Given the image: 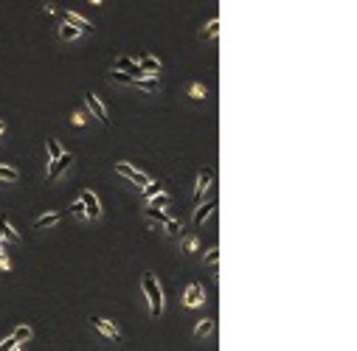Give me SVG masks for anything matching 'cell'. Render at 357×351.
Instances as JSON below:
<instances>
[{"label":"cell","instance_id":"15","mask_svg":"<svg viewBox=\"0 0 357 351\" xmlns=\"http://www.w3.org/2000/svg\"><path fill=\"white\" fill-rule=\"evenodd\" d=\"M79 37H82V31H76L73 26H68V23L59 26V40H62V43H73V40H79Z\"/></svg>","mask_w":357,"mask_h":351},{"label":"cell","instance_id":"6","mask_svg":"<svg viewBox=\"0 0 357 351\" xmlns=\"http://www.w3.org/2000/svg\"><path fill=\"white\" fill-rule=\"evenodd\" d=\"M203 301H205V287H203V284H189L186 292H183V306L194 309V306H200Z\"/></svg>","mask_w":357,"mask_h":351},{"label":"cell","instance_id":"1","mask_svg":"<svg viewBox=\"0 0 357 351\" xmlns=\"http://www.w3.org/2000/svg\"><path fill=\"white\" fill-rule=\"evenodd\" d=\"M141 287H144V295L146 301H149V315L158 318L160 312H163V289H160L158 278H155V272H144V278H141Z\"/></svg>","mask_w":357,"mask_h":351},{"label":"cell","instance_id":"25","mask_svg":"<svg viewBox=\"0 0 357 351\" xmlns=\"http://www.w3.org/2000/svg\"><path fill=\"white\" fill-rule=\"evenodd\" d=\"M205 85H200V82H197V85H192V99H197V101H203L205 99Z\"/></svg>","mask_w":357,"mask_h":351},{"label":"cell","instance_id":"30","mask_svg":"<svg viewBox=\"0 0 357 351\" xmlns=\"http://www.w3.org/2000/svg\"><path fill=\"white\" fill-rule=\"evenodd\" d=\"M217 261H219V250H217V247H211L208 256H205V264L208 267H217Z\"/></svg>","mask_w":357,"mask_h":351},{"label":"cell","instance_id":"19","mask_svg":"<svg viewBox=\"0 0 357 351\" xmlns=\"http://www.w3.org/2000/svg\"><path fill=\"white\" fill-rule=\"evenodd\" d=\"M3 239H9V242H20V233H17L14 228H11V222H9V217H3Z\"/></svg>","mask_w":357,"mask_h":351},{"label":"cell","instance_id":"29","mask_svg":"<svg viewBox=\"0 0 357 351\" xmlns=\"http://www.w3.org/2000/svg\"><path fill=\"white\" fill-rule=\"evenodd\" d=\"M110 76H112V82H118V85H133V82H135V79H129L127 73H118V70H112Z\"/></svg>","mask_w":357,"mask_h":351},{"label":"cell","instance_id":"8","mask_svg":"<svg viewBox=\"0 0 357 351\" xmlns=\"http://www.w3.org/2000/svg\"><path fill=\"white\" fill-rule=\"evenodd\" d=\"M90 323H93V329H96L99 335H104V337H110V340L121 343V332H118L112 323H107L104 318H90Z\"/></svg>","mask_w":357,"mask_h":351},{"label":"cell","instance_id":"5","mask_svg":"<svg viewBox=\"0 0 357 351\" xmlns=\"http://www.w3.org/2000/svg\"><path fill=\"white\" fill-rule=\"evenodd\" d=\"M85 104H87V110H90L93 115H96L99 121L104 124V127H110V118H107V107L102 104V99H99L93 90H87V93H85Z\"/></svg>","mask_w":357,"mask_h":351},{"label":"cell","instance_id":"33","mask_svg":"<svg viewBox=\"0 0 357 351\" xmlns=\"http://www.w3.org/2000/svg\"><path fill=\"white\" fill-rule=\"evenodd\" d=\"M73 124H76V127H82V124H85V112H76V115H73Z\"/></svg>","mask_w":357,"mask_h":351},{"label":"cell","instance_id":"24","mask_svg":"<svg viewBox=\"0 0 357 351\" xmlns=\"http://www.w3.org/2000/svg\"><path fill=\"white\" fill-rule=\"evenodd\" d=\"M180 228H183V225L177 222V219H169V222H166V233H169V236H180Z\"/></svg>","mask_w":357,"mask_h":351},{"label":"cell","instance_id":"18","mask_svg":"<svg viewBox=\"0 0 357 351\" xmlns=\"http://www.w3.org/2000/svg\"><path fill=\"white\" fill-rule=\"evenodd\" d=\"M138 90H144V93H158V79H138V82H133Z\"/></svg>","mask_w":357,"mask_h":351},{"label":"cell","instance_id":"21","mask_svg":"<svg viewBox=\"0 0 357 351\" xmlns=\"http://www.w3.org/2000/svg\"><path fill=\"white\" fill-rule=\"evenodd\" d=\"M11 340H17V343L23 346L26 340H31V329H28V326H17L14 335H11Z\"/></svg>","mask_w":357,"mask_h":351},{"label":"cell","instance_id":"27","mask_svg":"<svg viewBox=\"0 0 357 351\" xmlns=\"http://www.w3.org/2000/svg\"><path fill=\"white\" fill-rule=\"evenodd\" d=\"M0 351H20V343L11 340V337H6V340L0 343Z\"/></svg>","mask_w":357,"mask_h":351},{"label":"cell","instance_id":"34","mask_svg":"<svg viewBox=\"0 0 357 351\" xmlns=\"http://www.w3.org/2000/svg\"><path fill=\"white\" fill-rule=\"evenodd\" d=\"M0 230H3V217H0ZM0 239H3V233H0Z\"/></svg>","mask_w":357,"mask_h":351},{"label":"cell","instance_id":"31","mask_svg":"<svg viewBox=\"0 0 357 351\" xmlns=\"http://www.w3.org/2000/svg\"><path fill=\"white\" fill-rule=\"evenodd\" d=\"M70 213L79 217V219H85V208H82V202H73V205H70Z\"/></svg>","mask_w":357,"mask_h":351},{"label":"cell","instance_id":"22","mask_svg":"<svg viewBox=\"0 0 357 351\" xmlns=\"http://www.w3.org/2000/svg\"><path fill=\"white\" fill-rule=\"evenodd\" d=\"M48 158H51V160L62 158V146H59L57 138H48Z\"/></svg>","mask_w":357,"mask_h":351},{"label":"cell","instance_id":"23","mask_svg":"<svg viewBox=\"0 0 357 351\" xmlns=\"http://www.w3.org/2000/svg\"><path fill=\"white\" fill-rule=\"evenodd\" d=\"M217 34H219V17H214V20L208 23V28L203 31V37H205V40H214Z\"/></svg>","mask_w":357,"mask_h":351},{"label":"cell","instance_id":"35","mask_svg":"<svg viewBox=\"0 0 357 351\" xmlns=\"http://www.w3.org/2000/svg\"><path fill=\"white\" fill-rule=\"evenodd\" d=\"M3 129H6V127H3V121H0V135H3Z\"/></svg>","mask_w":357,"mask_h":351},{"label":"cell","instance_id":"10","mask_svg":"<svg viewBox=\"0 0 357 351\" xmlns=\"http://www.w3.org/2000/svg\"><path fill=\"white\" fill-rule=\"evenodd\" d=\"M138 68L144 70V76H146V79H155V76L160 73V62H158V59L152 56V53H144V56H141Z\"/></svg>","mask_w":357,"mask_h":351},{"label":"cell","instance_id":"4","mask_svg":"<svg viewBox=\"0 0 357 351\" xmlns=\"http://www.w3.org/2000/svg\"><path fill=\"white\" fill-rule=\"evenodd\" d=\"M112 70H118V73H127L129 79H135V82H138V79H146L144 70L138 68V62H133L129 56H118L116 65H112Z\"/></svg>","mask_w":357,"mask_h":351},{"label":"cell","instance_id":"7","mask_svg":"<svg viewBox=\"0 0 357 351\" xmlns=\"http://www.w3.org/2000/svg\"><path fill=\"white\" fill-rule=\"evenodd\" d=\"M211 180H214V171L211 169H203L197 177V186H194V205H203V197L205 191L211 188Z\"/></svg>","mask_w":357,"mask_h":351},{"label":"cell","instance_id":"11","mask_svg":"<svg viewBox=\"0 0 357 351\" xmlns=\"http://www.w3.org/2000/svg\"><path fill=\"white\" fill-rule=\"evenodd\" d=\"M214 208H217V197H211V200L205 202V205H197V211H194V225H197V228L214 213Z\"/></svg>","mask_w":357,"mask_h":351},{"label":"cell","instance_id":"2","mask_svg":"<svg viewBox=\"0 0 357 351\" xmlns=\"http://www.w3.org/2000/svg\"><path fill=\"white\" fill-rule=\"evenodd\" d=\"M116 171H118L121 177H127V180L133 183V186H138L141 191H144V188L152 183V180H149V174H144L141 169H133L129 163H116Z\"/></svg>","mask_w":357,"mask_h":351},{"label":"cell","instance_id":"14","mask_svg":"<svg viewBox=\"0 0 357 351\" xmlns=\"http://www.w3.org/2000/svg\"><path fill=\"white\" fill-rule=\"evenodd\" d=\"M144 217L149 219V222H155V228H160V225H166V222L172 219L166 211H158V208H146V211H144Z\"/></svg>","mask_w":357,"mask_h":351},{"label":"cell","instance_id":"28","mask_svg":"<svg viewBox=\"0 0 357 351\" xmlns=\"http://www.w3.org/2000/svg\"><path fill=\"white\" fill-rule=\"evenodd\" d=\"M141 194H144L146 200H152L155 194H160V183H149V186H146V188H144V191H141Z\"/></svg>","mask_w":357,"mask_h":351},{"label":"cell","instance_id":"20","mask_svg":"<svg viewBox=\"0 0 357 351\" xmlns=\"http://www.w3.org/2000/svg\"><path fill=\"white\" fill-rule=\"evenodd\" d=\"M169 202H172V197H169V194H163V191H160V194H155V197L149 200V208H158V211H163V208L169 205Z\"/></svg>","mask_w":357,"mask_h":351},{"label":"cell","instance_id":"9","mask_svg":"<svg viewBox=\"0 0 357 351\" xmlns=\"http://www.w3.org/2000/svg\"><path fill=\"white\" fill-rule=\"evenodd\" d=\"M73 163V154L70 152H62V158H57V160H51V166H48V180H57L59 174H62L68 166Z\"/></svg>","mask_w":357,"mask_h":351},{"label":"cell","instance_id":"13","mask_svg":"<svg viewBox=\"0 0 357 351\" xmlns=\"http://www.w3.org/2000/svg\"><path fill=\"white\" fill-rule=\"evenodd\" d=\"M65 23H68V26H73L76 31H93V23H87L85 17L76 14V11H68V14H65Z\"/></svg>","mask_w":357,"mask_h":351},{"label":"cell","instance_id":"12","mask_svg":"<svg viewBox=\"0 0 357 351\" xmlns=\"http://www.w3.org/2000/svg\"><path fill=\"white\" fill-rule=\"evenodd\" d=\"M62 217L65 213L62 211H51V213H43L40 219H34V228L37 230H43V228H53L57 222H62Z\"/></svg>","mask_w":357,"mask_h":351},{"label":"cell","instance_id":"3","mask_svg":"<svg viewBox=\"0 0 357 351\" xmlns=\"http://www.w3.org/2000/svg\"><path fill=\"white\" fill-rule=\"evenodd\" d=\"M79 202H82V208H85V219H99L102 217V202H99V197L93 191H82Z\"/></svg>","mask_w":357,"mask_h":351},{"label":"cell","instance_id":"16","mask_svg":"<svg viewBox=\"0 0 357 351\" xmlns=\"http://www.w3.org/2000/svg\"><path fill=\"white\" fill-rule=\"evenodd\" d=\"M211 332H214V320H211V318L200 320V323L194 326V337H197V340H203V337H208Z\"/></svg>","mask_w":357,"mask_h":351},{"label":"cell","instance_id":"17","mask_svg":"<svg viewBox=\"0 0 357 351\" xmlns=\"http://www.w3.org/2000/svg\"><path fill=\"white\" fill-rule=\"evenodd\" d=\"M0 180H6V183H17L20 180V171L14 169V166H0Z\"/></svg>","mask_w":357,"mask_h":351},{"label":"cell","instance_id":"32","mask_svg":"<svg viewBox=\"0 0 357 351\" xmlns=\"http://www.w3.org/2000/svg\"><path fill=\"white\" fill-rule=\"evenodd\" d=\"M0 270H11V264H9V256H6V250L0 247Z\"/></svg>","mask_w":357,"mask_h":351},{"label":"cell","instance_id":"26","mask_svg":"<svg viewBox=\"0 0 357 351\" xmlns=\"http://www.w3.org/2000/svg\"><path fill=\"white\" fill-rule=\"evenodd\" d=\"M197 250V236H189V239H183V253H194Z\"/></svg>","mask_w":357,"mask_h":351}]
</instances>
